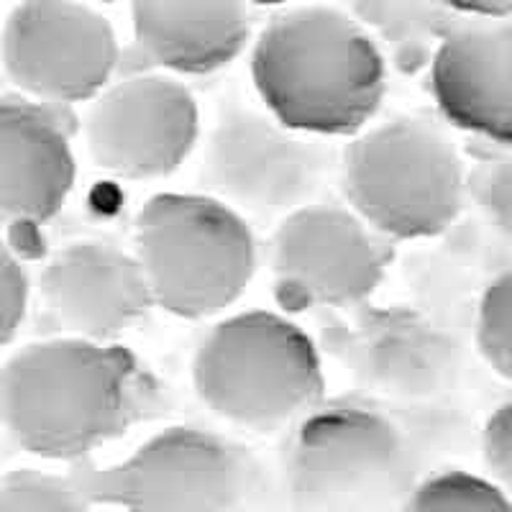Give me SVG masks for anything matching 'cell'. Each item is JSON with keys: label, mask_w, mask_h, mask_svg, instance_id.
<instances>
[{"label": "cell", "mask_w": 512, "mask_h": 512, "mask_svg": "<svg viewBox=\"0 0 512 512\" xmlns=\"http://www.w3.org/2000/svg\"><path fill=\"white\" fill-rule=\"evenodd\" d=\"M477 200L487 221L512 241V154L484 169L477 185Z\"/></svg>", "instance_id": "44dd1931"}, {"label": "cell", "mask_w": 512, "mask_h": 512, "mask_svg": "<svg viewBox=\"0 0 512 512\" xmlns=\"http://www.w3.org/2000/svg\"><path fill=\"white\" fill-rule=\"evenodd\" d=\"M85 3H126V0H85ZM128 3H134V0H128Z\"/></svg>", "instance_id": "484cf974"}, {"label": "cell", "mask_w": 512, "mask_h": 512, "mask_svg": "<svg viewBox=\"0 0 512 512\" xmlns=\"http://www.w3.org/2000/svg\"><path fill=\"white\" fill-rule=\"evenodd\" d=\"M420 466L408 428L390 413L320 402L287 443V500L292 512H400Z\"/></svg>", "instance_id": "3957f363"}, {"label": "cell", "mask_w": 512, "mask_h": 512, "mask_svg": "<svg viewBox=\"0 0 512 512\" xmlns=\"http://www.w3.org/2000/svg\"><path fill=\"white\" fill-rule=\"evenodd\" d=\"M75 180L70 126L57 105L0 98V228L49 223Z\"/></svg>", "instance_id": "5bb4252c"}, {"label": "cell", "mask_w": 512, "mask_h": 512, "mask_svg": "<svg viewBox=\"0 0 512 512\" xmlns=\"http://www.w3.org/2000/svg\"><path fill=\"white\" fill-rule=\"evenodd\" d=\"M482 456L495 484L512 495V400L489 415L482 431Z\"/></svg>", "instance_id": "7402d4cb"}, {"label": "cell", "mask_w": 512, "mask_h": 512, "mask_svg": "<svg viewBox=\"0 0 512 512\" xmlns=\"http://www.w3.org/2000/svg\"><path fill=\"white\" fill-rule=\"evenodd\" d=\"M477 346L489 367L512 382V269L500 274L479 300Z\"/></svg>", "instance_id": "d6986e66"}, {"label": "cell", "mask_w": 512, "mask_h": 512, "mask_svg": "<svg viewBox=\"0 0 512 512\" xmlns=\"http://www.w3.org/2000/svg\"><path fill=\"white\" fill-rule=\"evenodd\" d=\"M346 200L384 239H431L461 213L466 190L459 149L428 118L400 116L369 128L341 157Z\"/></svg>", "instance_id": "8992f818"}, {"label": "cell", "mask_w": 512, "mask_h": 512, "mask_svg": "<svg viewBox=\"0 0 512 512\" xmlns=\"http://www.w3.org/2000/svg\"><path fill=\"white\" fill-rule=\"evenodd\" d=\"M134 254L152 303L187 320L231 308L259 259L249 221L205 192H159L146 200L136 218Z\"/></svg>", "instance_id": "5b68a950"}, {"label": "cell", "mask_w": 512, "mask_h": 512, "mask_svg": "<svg viewBox=\"0 0 512 512\" xmlns=\"http://www.w3.org/2000/svg\"><path fill=\"white\" fill-rule=\"evenodd\" d=\"M0 62L29 100L75 105L111 82L118 39L111 21L85 0H24L3 24Z\"/></svg>", "instance_id": "9c48e42d"}, {"label": "cell", "mask_w": 512, "mask_h": 512, "mask_svg": "<svg viewBox=\"0 0 512 512\" xmlns=\"http://www.w3.org/2000/svg\"><path fill=\"white\" fill-rule=\"evenodd\" d=\"M29 310V277L11 249L0 241V349L11 344Z\"/></svg>", "instance_id": "ffe728a7"}, {"label": "cell", "mask_w": 512, "mask_h": 512, "mask_svg": "<svg viewBox=\"0 0 512 512\" xmlns=\"http://www.w3.org/2000/svg\"><path fill=\"white\" fill-rule=\"evenodd\" d=\"M249 3H259V6H282L287 0H249Z\"/></svg>", "instance_id": "cb8c5ba5"}, {"label": "cell", "mask_w": 512, "mask_h": 512, "mask_svg": "<svg viewBox=\"0 0 512 512\" xmlns=\"http://www.w3.org/2000/svg\"><path fill=\"white\" fill-rule=\"evenodd\" d=\"M192 387L233 425L274 433L318 408L326 377L303 328L272 310H246L205 333L192 356Z\"/></svg>", "instance_id": "277c9868"}, {"label": "cell", "mask_w": 512, "mask_h": 512, "mask_svg": "<svg viewBox=\"0 0 512 512\" xmlns=\"http://www.w3.org/2000/svg\"><path fill=\"white\" fill-rule=\"evenodd\" d=\"M336 169V152L318 136L297 134L272 113L228 105L203 146L205 195L251 218H285L315 203Z\"/></svg>", "instance_id": "52a82bcc"}, {"label": "cell", "mask_w": 512, "mask_h": 512, "mask_svg": "<svg viewBox=\"0 0 512 512\" xmlns=\"http://www.w3.org/2000/svg\"><path fill=\"white\" fill-rule=\"evenodd\" d=\"M400 512H512V502L500 484L451 469L420 479Z\"/></svg>", "instance_id": "e0dca14e"}, {"label": "cell", "mask_w": 512, "mask_h": 512, "mask_svg": "<svg viewBox=\"0 0 512 512\" xmlns=\"http://www.w3.org/2000/svg\"><path fill=\"white\" fill-rule=\"evenodd\" d=\"M395 246L351 208L308 203L282 218L267 262L277 300L295 310L359 308L377 292Z\"/></svg>", "instance_id": "ba28073f"}, {"label": "cell", "mask_w": 512, "mask_h": 512, "mask_svg": "<svg viewBox=\"0 0 512 512\" xmlns=\"http://www.w3.org/2000/svg\"><path fill=\"white\" fill-rule=\"evenodd\" d=\"M131 26L139 49L157 67L210 75L249 44V0H134Z\"/></svg>", "instance_id": "2e32d148"}, {"label": "cell", "mask_w": 512, "mask_h": 512, "mask_svg": "<svg viewBox=\"0 0 512 512\" xmlns=\"http://www.w3.org/2000/svg\"><path fill=\"white\" fill-rule=\"evenodd\" d=\"M464 18H512V0H436Z\"/></svg>", "instance_id": "603a6c76"}, {"label": "cell", "mask_w": 512, "mask_h": 512, "mask_svg": "<svg viewBox=\"0 0 512 512\" xmlns=\"http://www.w3.org/2000/svg\"><path fill=\"white\" fill-rule=\"evenodd\" d=\"M431 93L451 126L512 146V18H464L443 31Z\"/></svg>", "instance_id": "4fadbf2b"}, {"label": "cell", "mask_w": 512, "mask_h": 512, "mask_svg": "<svg viewBox=\"0 0 512 512\" xmlns=\"http://www.w3.org/2000/svg\"><path fill=\"white\" fill-rule=\"evenodd\" d=\"M267 113L305 136H356L382 108L387 64L372 36L331 6L274 16L251 52Z\"/></svg>", "instance_id": "7a4b0ae2"}, {"label": "cell", "mask_w": 512, "mask_h": 512, "mask_svg": "<svg viewBox=\"0 0 512 512\" xmlns=\"http://www.w3.org/2000/svg\"><path fill=\"white\" fill-rule=\"evenodd\" d=\"M3 425H0V466H3V459H6V448H3Z\"/></svg>", "instance_id": "d4e9b609"}, {"label": "cell", "mask_w": 512, "mask_h": 512, "mask_svg": "<svg viewBox=\"0 0 512 512\" xmlns=\"http://www.w3.org/2000/svg\"><path fill=\"white\" fill-rule=\"evenodd\" d=\"M162 402L154 374L118 344L47 338L0 367V425L41 459H85L157 415Z\"/></svg>", "instance_id": "6da1fadb"}, {"label": "cell", "mask_w": 512, "mask_h": 512, "mask_svg": "<svg viewBox=\"0 0 512 512\" xmlns=\"http://www.w3.org/2000/svg\"><path fill=\"white\" fill-rule=\"evenodd\" d=\"M90 162L128 182L169 177L200 139V111L177 77L144 72L105 85L82 118Z\"/></svg>", "instance_id": "30bf717a"}, {"label": "cell", "mask_w": 512, "mask_h": 512, "mask_svg": "<svg viewBox=\"0 0 512 512\" xmlns=\"http://www.w3.org/2000/svg\"><path fill=\"white\" fill-rule=\"evenodd\" d=\"M0 512H93L75 484L39 469L0 474Z\"/></svg>", "instance_id": "ac0fdd59"}, {"label": "cell", "mask_w": 512, "mask_h": 512, "mask_svg": "<svg viewBox=\"0 0 512 512\" xmlns=\"http://www.w3.org/2000/svg\"><path fill=\"white\" fill-rule=\"evenodd\" d=\"M39 297L64 336L93 344H116L154 308L136 254L100 239L62 246L41 269Z\"/></svg>", "instance_id": "7c38bea8"}, {"label": "cell", "mask_w": 512, "mask_h": 512, "mask_svg": "<svg viewBox=\"0 0 512 512\" xmlns=\"http://www.w3.org/2000/svg\"><path fill=\"white\" fill-rule=\"evenodd\" d=\"M113 482L128 512H246L254 466L223 436L177 425L149 438Z\"/></svg>", "instance_id": "8fae6325"}, {"label": "cell", "mask_w": 512, "mask_h": 512, "mask_svg": "<svg viewBox=\"0 0 512 512\" xmlns=\"http://www.w3.org/2000/svg\"><path fill=\"white\" fill-rule=\"evenodd\" d=\"M341 359L372 395L420 405L456 377L454 341L413 310H367L341 338Z\"/></svg>", "instance_id": "9a60e30c"}]
</instances>
